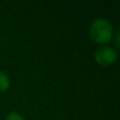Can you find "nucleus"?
<instances>
[{
    "mask_svg": "<svg viewBox=\"0 0 120 120\" xmlns=\"http://www.w3.org/2000/svg\"><path fill=\"white\" fill-rule=\"evenodd\" d=\"M90 35L98 44L107 42L113 38V25L106 18H95L91 24Z\"/></svg>",
    "mask_w": 120,
    "mask_h": 120,
    "instance_id": "obj_1",
    "label": "nucleus"
},
{
    "mask_svg": "<svg viewBox=\"0 0 120 120\" xmlns=\"http://www.w3.org/2000/svg\"><path fill=\"white\" fill-rule=\"evenodd\" d=\"M118 58L116 51L111 46H101L94 53L95 61L101 66H108L113 64Z\"/></svg>",
    "mask_w": 120,
    "mask_h": 120,
    "instance_id": "obj_2",
    "label": "nucleus"
},
{
    "mask_svg": "<svg viewBox=\"0 0 120 120\" xmlns=\"http://www.w3.org/2000/svg\"><path fill=\"white\" fill-rule=\"evenodd\" d=\"M10 85H11V80L7 73H5L4 71H0V92L7 91L10 88Z\"/></svg>",
    "mask_w": 120,
    "mask_h": 120,
    "instance_id": "obj_3",
    "label": "nucleus"
},
{
    "mask_svg": "<svg viewBox=\"0 0 120 120\" xmlns=\"http://www.w3.org/2000/svg\"><path fill=\"white\" fill-rule=\"evenodd\" d=\"M6 120H25V118H24L19 112L13 111V112H10V113L7 114Z\"/></svg>",
    "mask_w": 120,
    "mask_h": 120,
    "instance_id": "obj_4",
    "label": "nucleus"
}]
</instances>
